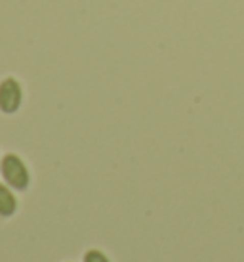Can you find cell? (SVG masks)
Masks as SVG:
<instances>
[{
  "label": "cell",
  "mask_w": 244,
  "mask_h": 262,
  "mask_svg": "<svg viewBox=\"0 0 244 262\" xmlns=\"http://www.w3.org/2000/svg\"><path fill=\"white\" fill-rule=\"evenodd\" d=\"M2 174H4L8 182L17 189H23L29 182L27 170H25L23 163L15 155H6L4 157V161H2Z\"/></svg>",
  "instance_id": "obj_1"
},
{
  "label": "cell",
  "mask_w": 244,
  "mask_h": 262,
  "mask_svg": "<svg viewBox=\"0 0 244 262\" xmlns=\"http://www.w3.org/2000/svg\"><path fill=\"white\" fill-rule=\"evenodd\" d=\"M86 262H107V258L97 253V251H92V253H88L86 255Z\"/></svg>",
  "instance_id": "obj_4"
},
{
  "label": "cell",
  "mask_w": 244,
  "mask_h": 262,
  "mask_svg": "<svg viewBox=\"0 0 244 262\" xmlns=\"http://www.w3.org/2000/svg\"><path fill=\"white\" fill-rule=\"evenodd\" d=\"M15 211V199L2 184H0V214H12Z\"/></svg>",
  "instance_id": "obj_3"
},
{
  "label": "cell",
  "mask_w": 244,
  "mask_h": 262,
  "mask_svg": "<svg viewBox=\"0 0 244 262\" xmlns=\"http://www.w3.org/2000/svg\"><path fill=\"white\" fill-rule=\"evenodd\" d=\"M21 102V90L14 79H8L0 84V110L12 113L19 107Z\"/></svg>",
  "instance_id": "obj_2"
}]
</instances>
